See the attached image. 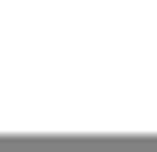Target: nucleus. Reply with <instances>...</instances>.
Returning a JSON list of instances; mask_svg holds the SVG:
<instances>
[]
</instances>
